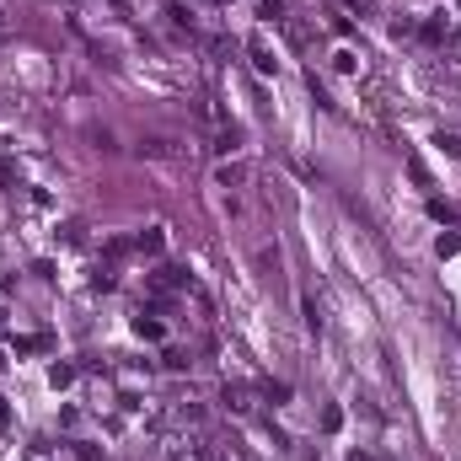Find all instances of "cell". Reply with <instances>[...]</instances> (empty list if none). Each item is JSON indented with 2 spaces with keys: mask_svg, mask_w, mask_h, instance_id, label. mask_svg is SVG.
Returning a JSON list of instances; mask_svg holds the SVG:
<instances>
[{
  "mask_svg": "<svg viewBox=\"0 0 461 461\" xmlns=\"http://www.w3.org/2000/svg\"><path fill=\"white\" fill-rule=\"evenodd\" d=\"M226 402L236 413H247V408H252V387H226Z\"/></svg>",
  "mask_w": 461,
  "mask_h": 461,
  "instance_id": "277c9868",
  "label": "cell"
},
{
  "mask_svg": "<svg viewBox=\"0 0 461 461\" xmlns=\"http://www.w3.org/2000/svg\"><path fill=\"white\" fill-rule=\"evenodd\" d=\"M0 370H6V354H0Z\"/></svg>",
  "mask_w": 461,
  "mask_h": 461,
  "instance_id": "2e32d148",
  "label": "cell"
},
{
  "mask_svg": "<svg viewBox=\"0 0 461 461\" xmlns=\"http://www.w3.org/2000/svg\"><path fill=\"white\" fill-rule=\"evenodd\" d=\"M134 247H140V252H150L156 257L161 247H167V236H161V226H150V230H140V236H134Z\"/></svg>",
  "mask_w": 461,
  "mask_h": 461,
  "instance_id": "3957f363",
  "label": "cell"
},
{
  "mask_svg": "<svg viewBox=\"0 0 461 461\" xmlns=\"http://www.w3.org/2000/svg\"><path fill=\"white\" fill-rule=\"evenodd\" d=\"M257 16H263V22H284V0H263Z\"/></svg>",
  "mask_w": 461,
  "mask_h": 461,
  "instance_id": "5b68a950",
  "label": "cell"
},
{
  "mask_svg": "<svg viewBox=\"0 0 461 461\" xmlns=\"http://www.w3.org/2000/svg\"><path fill=\"white\" fill-rule=\"evenodd\" d=\"M440 150H445V156H461V140L456 134H440Z\"/></svg>",
  "mask_w": 461,
  "mask_h": 461,
  "instance_id": "4fadbf2b",
  "label": "cell"
},
{
  "mask_svg": "<svg viewBox=\"0 0 461 461\" xmlns=\"http://www.w3.org/2000/svg\"><path fill=\"white\" fill-rule=\"evenodd\" d=\"M134 333H140V338H161V322H150V316H134Z\"/></svg>",
  "mask_w": 461,
  "mask_h": 461,
  "instance_id": "ba28073f",
  "label": "cell"
},
{
  "mask_svg": "<svg viewBox=\"0 0 461 461\" xmlns=\"http://www.w3.org/2000/svg\"><path fill=\"white\" fill-rule=\"evenodd\" d=\"M220 6H226V0H220Z\"/></svg>",
  "mask_w": 461,
  "mask_h": 461,
  "instance_id": "e0dca14e",
  "label": "cell"
},
{
  "mask_svg": "<svg viewBox=\"0 0 461 461\" xmlns=\"http://www.w3.org/2000/svg\"><path fill=\"white\" fill-rule=\"evenodd\" d=\"M215 182H220V188H236V182H247V167H242V161H220Z\"/></svg>",
  "mask_w": 461,
  "mask_h": 461,
  "instance_id": "7a4b0ae2",
  "label": "cell"
},
{
  "mask_svg": "<svg viewBox=\"0 0 461 461\" xmlns=\"http://www.w3.org/2000/svg\"><path fill=\"white\" fill-rule=\"evenodd\" d=\"M435 252H440V257H456V252H461V236H440Z\"/></svg>",
  "mask_w": 461,
  "mask_h": 461,
  "instance_id": "30bf717a",
  "label": "cell"
},
{
  "mask_svg": "<svg viewBox=\"0 0 461 461\" xmlns=\"http://www.w3.org/2000/svg\"><path fill=\"white\" fill-rule=\"evenodd\" d=\"M49 381H54V391H60V387H70V381H75V365H54V370H49Z\"/></svg>",
  "mask_w": 461,
  "mask_h": 461,
  "instance_id": "8992f818",
  "label": "cell"
},
{
  "mask_svg": "<svg viewBox=\"0 0 461 461\" xmlns=\"http://www.w3.org/2000/svg\"><path fill=\"white\" fill-rule=\"evenodd\" d=\"M247 54H252V70H257V75H274V70H279V60L268 54L263 33H252V38H247Z\"/></svg>",
  "mask_w": 461,
  "mask_h": 461,
  "instance_id": "6da1fadb",
  "label": "cell"
},
{
  "mask_svg": "<svg viewBox=\"0 0 461 461\" xmlns=\"http://www.w3.org/2000/svg\"><path fill=\"white\" fill-rule=\"evenodd\" d=\"M0 429H11V408L6 402H0Z\"/></svg>",
  "mask_w": 461,
  "mask_h": 461,
  "instance_id": "5bb4252c",
  "label": "cell"
},
{
  "mask_svg": "<svg viewBox=\"0 0 461 461\" xmlns=\"http://www.w3.org/2000/svg\"><path fill=\"white\" fill-rule=\"evenodd\" d=\"M429 215H435V220H456V209H450V204H440V199H429Z\"/></svg>",
  "mask_w": 461,
  "mask_h": 461,
  "instance_id": "8fae6325",
  "label": "cell"
},
{
  "mask_svg": "<svg viewBox=\"0 0 461 461\" xmlns=\"http://www.w3.org/2000/svg\"><path fill=\"white\" fill-rule=\"evenodd\" d=\"M322 429H328V435H338V429H343V408H322Z\"/></svg>",
  "mask_w": 461,
  "mask_h": 461,
  "instance_id": "52a82bcc",
  "label": "cell"
},
{
  "mask_svg": "<svg viewBox=\"0 0 461 461\" xmlns=\"http://www.w3.org/2000/svg\"><path fill=\"white\" fill-rule=\"evenodd\" d=\"M408 177L418 182V188H429V172H424V161H418V156H408Z\"/></svg>",
  "mask_w": 461,
  "mask_h": 461,
  "instance_id": "9c48e42d",
  "label": "cell"
},
{
  "mask_svg": "<svg viewBox=\"0 0 461 461\" xmlns=\"http://www.w3.org/2000/svg\"><path fill=\"white\" fill-rule=\"evenodd\" d=\"M349 461H370V456H360V450H354V456H349Z\"/></svg>",
  "mask_w": 461,
  "mask_h": 461,
  "instance_id": "9a60e30c",
  "label": "cell"
},
{
  "mask_svg": "<svg viewBox=\"0 0 461 461\" xmlns=\"http://www.w3.org/2000/svg\"><path fill=\"white\" fill-rule=\"evenodd\" d=\"M333 65H338L343 75H354V54H349V49H338V54H333Z\"/></svg>",
  "mask_w": 461,
  "mask_h": 461,
  "instance_id": "7c38bea8",
  "label": "cell"
}]
</instances>
